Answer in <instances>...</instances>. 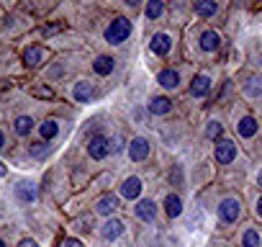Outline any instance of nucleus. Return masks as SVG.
<instances>
[{
    "instance_id": "nucleus-15",
    "label": "nucleus",
    "mask_w": 262,
    "mask_h": 247,
    "mask_svg": "<svg viewBox=\"0 0 262 247\" xmlns=\"http://www.w3.org/2000/svg\"><path fill=\"white\" fill-rule=\"evenodd\" d=\"M121 232H123V224H121L118 219H108V221L103 224V229H100L103 239H116Z\"/></svg>"
},
{
    "instance_id": "nucleus-30",
    "label": "nucleus",
    "mask_w": 262,
    "mask_h": 247,
    "mask_svg": "<svg viewBox=\"0 0 262 247\" xmlns=\"http://www.w3.org/2000/svg\"><path fill=\"white\" fill-rule=\"evenodd\" d=\"M34 95H36V98H52L54 90H52V88H34Z\"/></svg>"
},
{
    "instance_id": "nucleus-36",
    "label": "nucleus",
    "mask_w": 262,
    "mask_h": 247,
    "mask_svg": "<svg viewBox=\"0 0 262 247\" xmlns=\"http://www.w3.org/2000/svg\"><path fill=\"white\" fill-rule=\"evenodd\" d=\"M3 175H6V165H3V162H0V178H3Z\"/></svg>"
},
{
    "instance_id": "nucleus-37",
    "label": "nucleus",
    "mask_w": 262,
    "mask_h": 247,
    "mask_svg": "<svg viewBox=\"0 0 262 247\" xmlns=\"http://www.w3.org/2000/svg\"><path fill=\"white\" fill-rule=\"evenodd\" d=\"M257 183H259V188H262V170H259V175H257Z\"/></svg>"
},
{
    "instance_id": "nucleus-14",
    "label": "nucleus",
    "mask_w": 262,
    "mask_h": 247,
    "mask_svg": "<svg viewBox=\"0 0 262 247\" xmlns=\"http://www.w3.org/2000/svg\"><path fill=\"white\" fill-rule=\"evenodd\" d=\"M157 83H160L162 88L172 90V88H178V83H180V75H178L175 70H162V72L157 75Z\"/></svg>"
},
{
    "instance_id": "nucleus-34",
    "label": "nucleus",
    "mask_w": 262,
    "mask_h": 247,
    "mask_svg": "<svg viewBox=\"0 0 262 247\" xmlns=\"http://www.w3.org/2000/svg\"><path fill=\"white\" fill-rule=\"evenodd\" d=\"M257 214H259V216H262V198H259V201H257Z\"/></svg>"
},
{
    "instance_id": "nucleus-25",
    "label": "nucleus",
    "mask_w": 262,
    "mask_h": 247,
    "mask_svg": "<svg viewBox=\"0 0 262 247\" xmlns=\"http://www.w3.org/2000/svg\"><path fill=\"white\" fill-rule=\"evenodd\" d=\"M242 242H244V247H259V244H262V239H259V234H257L254 229H247Z\"/></svg>"
},
{
    "instance_id": "nucleus-29",
    "label": "nucleus",
    "mask_w": 262,
    "mask_h": 247,
    "mask_svg": "<svg viewBox=\"0 0 262 247\" xmlns=\"http://www.w3.org/2000/svg\"><path fill=\"white\" fill-rule=\"evenodd\" d=\"M90 227H93V219H90V216H82V219H75V229H77V232H88Z\"/></svg>"
},
{
    "instance_id": "nucleus-24",
    "label": "nucleus",
    "mask_w": 262,
    "mask_h": 247,
    "mask_svg": "<svg viewBox=\"0 0 262 247\" xmlns=\"http://www.w3.org/2000/svg\"><path fill=\"white\" fill-rule=\"evenodd\" d=\"M244 93L252 98V95H259L262 93V77H249L247 85H244Z\"/></svg>"
},
{
    "instance_id": "nucleus-3",
    "label": "nucleus",
    "mask_w": 262,
    "mask_h": 247,
    "mask_svg": "<svg viewBox=\"0 0 262 247\" xmlns=\"http://www.w3.org/2000/svg\"><path fill=\"white\" fill-rule=\"evenodd\" d=\"M88 152H90L93 160H103V157L111 152V139L103 137V134H95V137L90 139V145H88Z\"/></svg>"
},
{
    "instance_id": "nucleus-38",
    "label": "nucleus",
    "mask_w": 262,
    "mask_h": 247,
    "mask_svg": "<svg viewBox=\"0 0 262 247\" xmlns=\"http://www.w3.org/2000/svg\"><path fill=\"white\" fill-rule=\"evenodd\" d=\"M0 247H6V242H3V239H0Z\"/></svg>"
},
{
    "instance_id": "nucleus-33",
    "label": "nucleus",
    "mask_w": 262,
    "mask_h": 247,
    "mask_svg": "<svg viewBox=\"0 0 262 247\" xmlns=\"http://www.w3.org/2000/svg\"><path fill=\"white\" fill-rule=\"evenodd\" d=\"M18 247H39V244H36L34 239H21V244H18Z\"/></svg>"
},
{
    "instance_id": "nucleus-8",
    "label": "nucleus",
    "mask_w": 262,
    "mask_h": 247,
    "mask_svg": "<svg viewBox=\"0 0 262 247\" xmlns=\"http://www.w3.org/2000/svg\"><path fill=\"white\" fill-rule=\"evenodd\" d=\"M170 47H172V39H170L167 34H155V36H152V52H155V54L165 57V54L170 52Z\"/></svg>"
},
{
    "instance_id": "nucleus-10",
    "label": "nucleus",
    "mask_w": 262,
    "mask_h": 247,
    "mask_svg": "<svg viewBox=\"0 0 262 247\" xmlns=\"http://www.w3.org/2000/svg\"><path fill=\"white\" fill-rule=\"evenodd\" d=\"M116 209H118V198H116V196H103V198H98V203H95V211H98L100 216H111Z\"/></svg>"
},
{
    "instance_id": "nucleus-32",
    "label": "nucleus",
    "mask_w": 262,
    "mask_h": 247,
    "mask_svg": "<svg viewBox=\"0 0 262 247\" xmlns=\"http://www.w3.org/2000/svg\"><path fill=\"white\" fill-rule=\"evenodd\" d=\"M62 247H82V242H80V239H64Z\"/></svg>"
},
{
    "instance_id": "nucleus-2",
    "label": "nucleus",
    "mask_w": 262,
    "mask_h": 247,
    "mask_svg": "<svg viewBox=\"0 0 262 247\" xmlns=\"http://www.w3.org/2000/svg\"><path fill=\"white\" fill-rule=\"evenodd\" d=\"M219 214H221L224 221L234 224V221L242 216V203H239V198H224L221 206H219Z\"/></svg>"
},
{
    "instance_id": "nucleus-31",
    "label": "nucleus",
    "mask_w": 262,
    "mask_h": 247,
    "mask_svg": "<svg viewBox=\"0 0 262 247\" xmlns=\"http://www.w3.org/2000/svg\"><path fill=\"white\" fill-rule=\"evenodd\" d=\"M57 31H62V26H59V24H54V26H44V29H41V34H44V36H52V34H57Z\"/></svg>"
},
{
    "instance_id": "nucleus-18",
    "label": "nucleus",
    "mask_w": 262,
    "mask_h": 247,
    "mask_svg": "<svg viewBox=\"0 0 262 247\" xmlns=\"http://www.w3.org/2000/svg\"><path fill=\"white\" fill-rule=\"evenodd\" d=\"M16 193H18V198H21L24 203H29V201H34V198H36V188H34V183H31V180H24V183H18Z\"/></svg>"
},
{
    "instance_id": "nucleus-16",
    "label": "nucleus",
    "mask_w": 262,
    "mask_h": 247,
    "mask_svg": "<svg viewBox=\"0 0 262 247\" xmlns=\"http://www.w3.org/2000/svg\"><path fill=\"white\" fill-rule=\"evenodd\" d=\"M216 11H219V6L213 3V0H198V3H195V13L201 18H213Z\"/></svg>"
},
{
    "instance_id": "nucleus-13",
    "label": "nucleus",
    "mask_w": 262,
    "mask_h": 247,
    "mask_svg": "<svg viewBox=\"0 0 262 247\" xmlns=\"http://www.w3.org/2000/svg\"><path fill=\"white\" fill-rule=\"evenodd\" d=\"M165 211H167V216H170V219H175V216H180V214H183V201H180V196H178V193H170V196L165 198Z\"/></svg>"
},
{
    "instance_id": "nucleus-23",
    "label": "nucleus",
    "mask_w": 262,
    "mask_h": 247,
    "mask_svg": "<svg viewBox=\"0 0 262 247\" xmlns=\"http://www.w3.org/2000/svg\"><path fill=\"white\" fill-rule=\"evenodd\" d=\"M57 132H59V123H57L54 118H47V121L41 123V137H44V139H54Z\"/></svg>"
},
{
    "instance_id": "nucleus-22",
    "label": "nucleus",
    "mask_w": 262,
    "mask_h": 247,
    "mask_svg": "<svg viewBox=\"0 0 262 247\" xmlns=\"http://www.w3.org/2000/svg\"><path fill=\"white\" fill-rule=\"evenodd\" d=\"M254 132H257V121H254L252 116H244V118L239 121V134H242V137H254Z\"/></svg>"
},
{
    "instance_id": "nucleus-20",
    "label": "nucleus",
    "mask_w": 262,
    "mask_h": 247,
    "mask_svg": "<svg viewBox=\"0 0 262 247\" xmlns=\"http://www.w3.org/2000/svg\"><path fill=\"white\" fill-rule=\"evenodd\" d=\"M31 129H34V118H31V116H18V118H16V134H18V137L31 134Z\"/></svg>"
},
{
    "instance_id": "nucleus-27",
    "label": "nucleus",
    "mask_w": 262,
    "mask_h": 247,
    "mask_svg": "<svg viewBox=\"0 0 262 247\" xmlns=\"http://www.w3.org/2000/svg\"><path fill=\"white\" fill-rule=\"evenodd\" d=\"M29 152H31V157H47V155H49V145H44V142H34V145L29 147Z\"/></svg>"
},
{
    "instance_id": "nucleus-11",
    "label": "nucleus",
    "mask_w": 262,
    "mask_h": 247,
    "mask_svg": "<svg viewBox=\"0 0 262 247\" xmlns=\"http://www.w3.org/2000/svg\"><path fill=\"white\" fill-rule=\"evenodd\" d=\"M137 216H139L142 221H152V219L157 216V206H155V201H149V198L139 201V203H137Z\"/></svg>"
},
{
    "instance_id": "nucleus-28",
    "label": "nucleus",
    "mask_w": 262,
    "mask_h": 247,
    "mask_svg": "<svg viewBox=\"0 0 262 247\" xmlns=\"http://www.w3.org/2000/svg\"><path fill=\"white\" fill-rule=\"evenodd\" d=\"M206 137H208V139H219V137H221V123H219V121H211L208 127H206Z\"/></svg>"
},
{
    "instance_id": "nucleus-9",
    "label": "nucleus",
    "mask_w": 262,
    "mask_h": 247,
    "mask_svg": "<svg viewBox=\"0 0 262 247\" xmlns=\"http://www.w3.org/2000/svg\"><path fill=\"white\" fill-rule=\"evenodd\" d=\"M208 90H211V80H208L206 75H198V77L190 83V95H193V98H203V95H208Z\"/></svg>"
},
{
    "instance_id": "nucleus-35",
    "label": "nucleus",
    "mask_w": 262,
    "mask_h": 247,
    "mask_svg": "<svg viewBox=\"0 0 262 247\" xmlns=\"http://www.w3.org/2000/svg\"><path fill=\"white\" fill-rule=\"evenodd\" d=\"M6 147V139H3V132H0V150H3Z\"/></svg>"
},
{
    "instance_id": "nucleus-6",
    "label": "nucleus",
    "mask_w": 262,
    "mask_h": 247,
    "mask_svg": "<svg viewBox=\"0 0 262 247\" xmlns=\"http://www.w3.org/2000/svg\"><path fill=\"white\" fill-rule=\"evenodd\" d=\"M172 111V100L170 98H165V95H155L152 100H149V113H155V116H165V113H170Z\"/></svg>"
},
{
    "instance_id": "nucleus-26",
    "label": "nucleus",
    "mask_w": 262,
    "mask_h": 247,
    "mask_svg": "<svg viewBox=\"0 0 262 247\" xmlns=\"http://www.w3.org/2000/svg\"><path fill=\"white\" fill-rule=\"evenodd\" d=\"M162 11H165V6L160 3V0H149V3H147V16L149 18H160Z\"/></svg>"
},
{
    "instance_id": "nucleus-12",
    "label": "nucleus",
    "mask_w": 262,
    "mask_h": 247,
    "mask_svg": "<svg viewBox=\"0 0 262 247\" xmlns=\"http://www.w3.org/2000/svg\"><path fill=\"white\" fill-rule=\"evenodd\" d=\"M41 62H44V49L41 47H29L24 52V65L26 67H39Z\"/></svg>"
},
{
    "instance_id": "nucleus-1",
    "label": "nucleus",
    "mask_w": 262,
    "mask_h": 247,
    "mask_svg": "<svg viewBox=\"0 0 262 247\" xmlns=\"http://www.w3.org/2000/svg\"><path fill=\"white\" fill-rule=\"evenodd\" d=\"M128 34H131V24H128L126 18H116V21H111V26L105 29V42H108V44H123V42L128 39Z\"/></svg>"
},
{
    "instance_id": "nucleus-4",
    "label": "nucleus",
    "mask_w": 262,
    "mask_h": 247,
    "mask_svg": "<svg viewBox=\"0 0 262 247\" xmlns=\"http://www.w3.org/2000/svg\"><path fill=\"white\" fill-rule=\"evenodd\" d=\"M128 157L134 160V162H142L149 157V142L144 137H134L128 142Z\"/></svg>"
},
{
    "instance_id": "nucleus-21",
    "label": "nucleus",
    "mask_w": 262,
    "mask_h": 247,
    "mask_svg": "<svg viewBox=\"0 0 262 247\" xmlns=\"http://www.w3.org/2000/svg\"><path fill=\"white\" fill-rule=\"evenodd\" d=\"M93 70H95L98 75H111V72H113V59L103 54V57H98V59L93 62Z\"/></svg>"
},
{
    "instance_id": "nucleus-7",
    "label": "nucleus",
    "mask_w": 262,
    "mask_h": 247,
    "mask_svg": "<svg viewBox=\"0 0 262 247\" xmlns=\"http://www.w3.org/2000/svg\"><path fill=\"white\" fill-rule=\"evenodd\" d=\"M142 193V180L139 178H126L123 186H121V196L123 198H139Z\"/></svg>"
},
{
    "instance_id": "nucleus-5",
    "label": "nucleus",
    "mask_w": 262,
    "mask_h": 247,
    "mask_svg": "<svg viewBox=\"0 0 262 247\" xmlns=\"http://www.w3.org/2000/svg\"><path fill=\"white\" fill-rule=\"evenodd\" d=\"M236 157V145L231 142V139H221L219 145H216V160L221 162V165H226V162H231Z\"/></svg>"
},
{
    "instance_id": "nucleus-19",
    "label": "nucleus",
    "mask_w": 262,
    "mask_h": 247,
    "mask_svg": "<svg viewBox=\"0 0 262 247\" xmlns=\"http://www.w3.org/2000/svg\"><path fill=\"white\" fill-rule=\"evenodd\" d=\"M219 44H221V39H219L216 31H203V36H201V47H203L206 52H216Z\"/></svg>"
},
{
    "instance_id": "nucleus-17",
    "label": "nucleus",
    "mask_w": 262,
    "mask_h": 247,
    "mask_svg": "<svg viewBox=\"0 0 262 247\" xmlns=\"http://www.w3.org/2000/svg\"><path fill=\"white\" fill-rule=\"evenodd\" d=\"M72 95H75V100H77V103H88V100H90V95H93V88H90V83H88V80H80V83L75 85Z\"/></svg>"
}]
</instances>
